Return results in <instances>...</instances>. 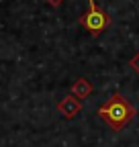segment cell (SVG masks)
Instances as JSON below:
<instances>
[{
	"instance_id": "cell-1",
	"label": "cell",
	"mask_w": 139,
	"mask_h": 147,
	"mask_svg": "<svg viewBox=\"0 0 139 147\" xmlns=\"http://www.w3.org/2000/svg\"><path fill=\"white\" fill-rule=\"evenodd\" d=\"M137 115L135 106L121 94V92H115V94L104 102L100 108H98V117L107 123L113 131H121L125 129Z\"/></svg>"
},
{
	"instance_id": "cell-5",
	"label": "cell",
	"mask_w": 139,
	"mask_h": 147,
	"mask_svg": "<svg viewBox=\"0 0 139 147\" xmlns=\"http://www.w3.org/2000/svg\"><path fill=\"white\" fill-rule=\"evenodd\" d=\"M131 67H133V69L139 74V51H137V55H135V57L131 59Z\"/></svg>"
},
{
	"instance_id": "cell-6",
	"label": "cell",
	"mask_w": 139,
	"mask_h": 147,
	"mask_svg": "<svg viewBox=\"0 0 139 147\" xmlns=\"http://www.w3.org/2000/svg\"><path fill=\"white\" fill-rule=\"evenodd\" d=\"M61 2H63V0H47V4H49V6H53V8H57Z\"/></svg>"
},
{
	"instance_id": "cell-2",
	"label": "cell",
	"mask_w": 139,
	"mask_h": 147,
	"mask_svg": "<svg viewBox=\"0 0 139 147\" xmlns=\"http://www.w3.org/2000/svg\"><path fill=\"white\" fill-rule=\"evenodd\" d=\"M80 25L86 31H90L92 37H96L111 25V16L96 4V0H88V10L80 16Z\"/></svg>"
},
{
	"instance_id": "cell-3",
	"label": "cell",
	"mask_w": 139,
	"mask_h": 147,
	"mask_svg": "<svg viewBox=\"0 0 139 147\" xmlns=\"http://www.w3.org/2000/svg\"><path fill=\"white\" fill-rule=\"evenodd\" d=\"M82 110V100H78L76 96H63L59 102H57V113L63 117V119H74L80 115Z\"/></svg>"
},
{
	"instance_id": "cell-4",
	"label": "cell",
	"mask_w": 139,
	"mask_h": 147,
	"mask_svg": "<svg viewBox=\"0 0 139 147\" xmlns=\"http://www.w3.org/2000/svg\"><path fill=\"white\" fill-rule=\"evenodd\" d=\"M90 94H92V84L86 80V78H78V80L72 84V96H76L78 100L88 98Z\"/></svg>"
}]
</instances>
